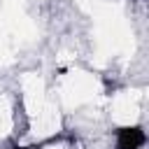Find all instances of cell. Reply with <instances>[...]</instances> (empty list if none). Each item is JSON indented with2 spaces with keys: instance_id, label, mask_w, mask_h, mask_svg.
I'll use <instances>...</instances> for the list:
<instances>
[{
  "instance_id": "cell-1",
  "label": "cell",
  "mask_w": 149,
  "mask_h": 149,
  "mask_svg": "<svg viewBox=\"0 0 149 149\" xmlns=\"http://www.w3.org/2000/svg\"><path fill=\"white\" fill-rule=\"evenodd\" d=\"M147 142L142 126H121L116 128V149H140Z\"/></svg>"
},
{
  "instance_id": "cell-2",
  "label": "cell",
  "mask_w": 149,
  "mask_h": 149,
  "mask_svg": "<svg viewBox=\"0 0 149 149\" xmlns=\"http://www.w3.org/2000/svg\"><path fill=\"white\" fill-rule=\"evenodd\" d=\"M58 140H65V135H56V137H49V140H44V142H37V144H28V147H12V149H42V147H47V144H54V142H58Z\"/></svg>"
}]
</instances>
